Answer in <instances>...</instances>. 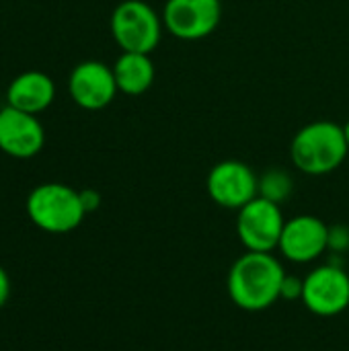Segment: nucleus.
<instances>
[{
	"mask_svg": "<svg viewBox=\"0 0 349 351\" xmlns=\"http://www.w3.org/2000/svg\"><path fill=\"white\" fill-rule=\"evenodd\" d=\"M284 278L286 271L278 257L272 253L247 251L228 271V296L239 308L261 313L280 300Z\"/></svg>",
	"mask_w": 349,
	"mask_h": 351,
	"instance_id": "1",
	"label": "nucleus"
},
{
	"mask_svg": "<svg viewBox=\"0 0 349 351\" xmlns=\"http://www.w3.org/2000/svg\"><path fill=\"white\" fill-rule=\"evenodd\" d=\"M349 146L344 125L333 121H315L304 125L290 144V156L304 175H327L339 169Z\"/></svg>",
	"mask_w": 349,
	"mask_h": 351,
	"instance_id": "2",
	"label": "nucleus"
},
{
	"mask_svg": "<svg viewBox=\"0 0 349 351\" xmlns=\"http://www.w3.org/2000/svg\"><path fill=\"white\" fill-rule=\"evenodd\" d=\"M27 216L43 232L68 234L76 230L86 212L80 202V191L64 183H41L27 197Z\"/></svg>",
	"mask_w": 349,
	"mask_h": 351,
	"instance_id": "3",
	"label": "nucleus"
},
{
	"mask_svg": "<svg viewBox=\"0 0 349 351\" xmlns=\"http://www.w3.org/2000/svg\"><path fill=\"white\" fill-rule=\"evenodd\" d=\"M163 16L144 0H123L115 6L109 27L123 51L152 53L163 37Z\"/></svg>",
	"mask_w": 349,
	"mask_h": 351,
	"instance_id": "4",
	"label": "nucleus"
},
{
	"mask_svg": "<svg viewBox=\"0 0 349 351\" xmlns=\"http://www.w3.org/2000/svg\"><path fill=\"white\" fill-rule=\"evenodd\" d=\"M286 218L280 204H274L261 195L251 199L239 210L237 234L247 251L272 253L278 249Z\"/></svg>",
	"mask_w": 349,
	"mask_h": 351,
	"instance_id": "5",
	"label": "nucleus"
},
{
	"mask_svg": "<svg viewBox=\"0 0 349 351\" xmlns=\"http://www.w3.org/2000/svg\"><path fill=\"white\" fill-rule=\"evenodd\" d=\"M302 304L317 317H337L349 306V274L337 263L315 267L304 278Z\"/></svg>",
	"mask_w": 349,
	"mask_h": 351,
	"instance_id": "6",
	"label": "nucleus"
},
{
	"mask_svg": "<svg viewBox=\"0 0 349 351\" xmlns=\"http://www.w3.org/2000/svg\"><path fill=\"white\" fill-rule=\"evenodd\" d=\"M206 187L214 204L239 212L259 195V177L241 160H222L210 171Z\"/></svg>",
	"mask_w": 349,
	"mask_h": 351,
	"instance_id": "7",
	"label": "nucleus"
},
{
	"mask_svg": "<svg viewBox=\"0 0 349 351\" xmlns=\"http://www.w3.org/2000/svg\"><path fill=\"white\" fill-rule=\"evenodd\" d=\"M220 16V0H167L163 10L167 31L183 41H197L212 35Z\"/></svg>",
	"mask_w": 349,
	"mask_h": 351,
	"instance_id": "8",
	"label": "nucleus"
},
{
	"mask_svg": "<svg viewBox=\"0 0 349 351\" xmlns=\"http://www.w3.org/2000/svg\"><path fill=\"white\" fill-rule=\"evenodd\" d=\"M117 90L119 88L113 76V68L97 60L76 64L68 78V93L72 101L86 111L105 109L111 105Z\"/></svg>",
	"mask_w": 349,
	"mask_h": 351,
	"instance_id": "9",
	"label": "nucleus"
},
{
	"mask_svg": "<svg viewBox=\"0 0 349 351\" xmlns=\"http://www.w3.org/2000/svg\"><path fill=\"white\" fill-rule=\"evenodd\" d=\"M280 253L292 263H313L329 249V226L311 214H300L286 220Z\"/></svg>",
	"mask_w": 349,
	"mask_h": 351,
	"instance_id": "10",
	"label": "nucleus"
},
{
	"mask_svg": "<svg viewBox=\"0 0 349 351\" xmlns=\"http://www.w3.org/2000/svg\"><path fill=\"white\" fill-rule=\"evenodd\" d=\"M45 146V130L37 115L10 105L0 109V150L12 158H33Z\"/></svg>",
	"mask_w": 349,
	"mask_h": 351,
	"instance_id": "11",
	"label": "nucleus"
},
{
	"mask_svg": "<svg viewBox=\"0 0 349 351\" xmlns=\"http://www.w3.org/2000/svg\"><path fill=\"white\" fill-rule=\"evenodd\" d=\"M56 99V84L51 76L39 70H27L12 78L6 88V105L25 111V113H41Z\"/></svg>",
	"mask_w": 349,
	"mask_h": 351,
	"instance_id": "12",
	"label": "nucleus"
},
{
	"mask_svg": "<svg viewBox=\"0 0 349 351\" xmlns=\"http://www.w3.org/2000/svg\"><path fill=\"white\" fill-rule=\"evenodd\" d=\"M111 68L119 93L132 97L144 95L152 86L156 74L150 53H136V51H123Z\"/></svg>",
	"mask_w": 349,
	"mask_h": 351,
	"instance_id": "13",
	"label": "nucleus"
},
{
	"mask_svg": "<svg viewBox=\"0 0 349 351\" xmlns=\"http://www.w3.org/2000/svg\"><path fill=\"white\" fill-rule=\"evenodd\" d=\"M292 177L282 169H269L263 177H259V195L274 204L282 206L292 195Z\"/></svg>",
	"mask_w": 349,
	"mask_h": 351,
	"instance_id": "14",
	"label": "nucleus"
},
{
	"mask_svg": "<svg viewBox=\"0 0 349 351\" xmlns=\"http://www.w3.org/2000/svg\"><path fill=\"white\" fill-rule=\"evenodd\" d=\"M329 249L335 253H344L349 249V228L344 224L329 226Z\"/></svg>",
	"mask_w": 349,
	"mask_h": 351,
	"instance_id": "15",
	"label": "nucleus"
},
{
	"mask_svg": "<svg viewBox=\"0 0 349 351\" xmlns=\"http://www.w3.org/2000/svg\"><path fill=\"white\" fill-rule=\"evenodd\" d=\"M302 290H304V280L286 274V278H284V282H282V296H280V298H282V300H288V302H292V300H302Z\"/></svg>",
	"mask_w": 349,
	"mask_h": 351,
	"instance_id": "16",
	"label": "nucleus"
},
{
	"mask_svg": "<svg viewBox=\"0 0 349 351\" xmlns=\"http://www.w3.org/2000/svg\"><path fill=\"white\" fill-rule=\"evenodd\" d=\"M80 202H82V208H84L86 214L97 212L99 206H101V193L95 191V189H82L80 191Z\"/></svg>",
	"mask_w": 349,
	"mask_h": 351,
	"instance_id": "17",
	"label": "nucleus"
},
{
	"mask_svg": "<svg viewBox=\"0 0 349 351\" xmlns=\"http://www.w3.org/2000/svg\"><path fill=\"white\" fill-rule=\"evenodd\" d=\"M8 298H10V278L6 269L0 265V308L8 302Z\"/></svg>",
	"mask_w": 349,
	"mask_h": 351,
	"instance_id": "18",
	"label": "nucleus"
},
{
	"mask_svg": "<svg viewBox=\"0 0 349 351\" xmlns=\"http://www.w3.org/2000/svg\"><path fill=\"white\" fill-rule=\"evenodd\" d=\"M344 132H346V140H348V146H349V121L344 125Z\"/></svg>",
	"mask_w": 349,
	"mask_h": 351,
	"instance_id": "19",
	"label": "nucleus"
}]
</instances>
